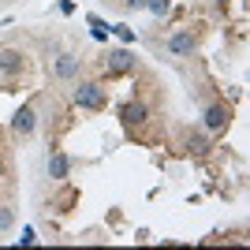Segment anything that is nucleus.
<instances>
[{
  "instance_id": "nucleus-1",
  "label": "nucleus",
  "mask_w": 250,
  "mask_h": 250,
  "mask_svg": "<svg viewBox=\"0 0 250 250\" xmlns=\"http://www.w3.org/2000/svg\"><path fill=\"white\" fill-rule=\"evenodd\" d=\"M71 101L79 104V108H86V112H104V108H108V94H104L101 83H75Z\"/></svg>"
},
{
  "instance_id": "nucleus-2",
  "label": "nucleus",
  "mask_w": 250,
  "mask_h": 250,
  "mask_svg": "<svg viewBox=\"0 0 250 250\" xmlns=\"http://www.w3.org/2000/svg\"><path fill=\"white\" fill-rule=\"evenodd\" d=\"M202 127H206L209 135L228 131V127H231V104L228 101H213V97H209V101L202 104Z\"/></svg>"
},
{
  "instance_id": "nucleus-3",
  "label": "nucleus",
  "mask_w": 250,
  "mask_h": 250,
  "mask_svg": "<svg viewBox=\"0 0 250 250\" xmlns=\"http://www.w3.org/2000/svg\"><path fill=\"white\" fill-rule=\"evenodd\" d=\"M165 52L168 56H183V60L194 56V52H198V34L194 30H172L165 38Z\"/></svg>"
},
{
  "instance_id": "nucleus-4",
  "label": "nucleus",
  "mask_w": 250,
  "mask_h": 250,
  "mask_svg": "<svg viewBox=\"0 0 250 250\" xmlns=\"http://www.w3.org/2000/svg\"><path fill=\"white\" fill-rule=\"evenodd\" d=\"M34 131H38V108L34 104H22L19 112L11 116V138H34Z\"/></svg>"
},
{
  "instance_id": "nucleus-5",
  "label": "nucleus",
  "mask_w": 250,
  "mask_h": 250,
  "mask_svg": "<svg viewBox=\"0 0 250 250\" xmlns=\"http://www.w3.org/2000/svg\"><path fill=\"white\" fill-rule=\"evenodd\" d=\"M135 63H138V56L131 49H112L104 56V71L108 75H127V71H135Z\"/></svg>"
},
{
  "instance_id": "nucleus-6",
  "label": "nucleus",
  "mask_w": 250,
  "mask_h": 250,
  "mask_svg": "<svg viewBox=\"0 0 250 250\" xmlns=\"http://www.w3.org/2000/svg\"><path fill=\"white\" fill-rule=\"evenodd\" d=\"M83 60L71 56V52H60V56H52V79H60V83H71L75 75H79Z\"/></svg>"
},
{
  "instance_id": "nucleus-7",
  "label": "nucleus",
  "mask_w": 250,
  "mask_h": 250,
  "mask_svg": "<svg viewBox=\"0 0 250 250\" xmlns=\"http://www.w3.org/2000/svg\"><path fill=\"white\" fill-rule=\"evenodd\" d=\"M26 71V56L19 49H0V75L4 79H15V75Z\"/></svg>"
},
{
  "instance_id": "nucleus-8",
  "label": "nucleus",
  "mask_w": 250,
  "mask_h": 250,
  "mask_svg": "<svg viewBox=\"0 0 250 250\" xmlns=\"http://www.w3.org/2000/svg\"><path fill=\"white\" fill-rule=\"evenodd\" d=\"M183 149H187L190 157H209L213 153V135H202V131H187V135H183Z\"/></svg>"
},
{
  "instance_id": "nucleus-9",
  "label": "nucleus",
  "mask_w": 250,
  "mask_h": 250,
  "mask_svg": "<svg viewBox=\"0 0 250 250\" xmlns=\"http://www.w3.org/2000/svg\"><path fill=\"white\" fill-rule=\"evenodd\" d=\"M146 116H149V104L146 101H124V104H120V124H124V127L146 124Z\"/></svg>"
},
{
  "instance_id": "nucleus-10",
  "label": "nucleus",
  "mask_w": 250,
  "mask_h": 250,
  "mask_svg": "<svg viewBox=\"0 0 250 250\" xmlns=\"http://www.w3.org/2000/svg\"><path fill=\"white\" fill-rule=\"evenodd\" d=\"M67 176H71V157L63 153V149H52V153H49V179L63 183Z\"/></svg>"
},
{
  "instance_id": "nucleus-11",
  "label": "nucleus",
  "mask_w": 250,
  "mask_h": 250,
  "mask_svg": "<svg viewBox=\"0 0 250 250\" xmlns=\"http://www.w3.org/2000/svg\"><path fill=\"white\" fill-rule=\"evenodd\" d=\"M11 228H15V209L0 206V231H11Z\"/></svg>"
},
{
  "instance_id": "nucleus-12",
  "label": "nucleus",
  "mask_w": 250,
  "mask_h": 250,
  "mask_svg": "<svg viewBox=\"0 0 250 250\" xmlns=\"http://www.w3.org/2000/svg\"><path fill=\"white\" fill-rule=\"evenodd\" d=\"M146 8L153 11V15H168V11H172V0H146Z\"/></svg>"
},
{
  "instance_id": "nucleus-13",
  "label": "nucleus",
  "mask_w": 250,
  "mask_h": 250,
  "mask_svg": "<svg viewBox=\"0 0 250 250\" xmlns=\"http://www.w3.org/2000/svg\"><path fill=\"white\" fill-rule=\"evenodd\" d=\"M124 8L127 11H138V8H146V0H124Z\"/></svg>"
},
{
  "instance_id": "nucleus-14",
  "label": "nucleus",
  "mask_w": 250,
  "mask_h": 250,
  "mask_svg": "<svg viewBox=\"0 0 250 250\" xmlns=\"http://www.w3.org/2000/svg\"><path fill=\"white\" fill-rule=\"evenodd\" d=\"M112 30H116V34H120V38H124V42H135V34L127 30V26H112Z\"/></svg>"
},
{
  "instance_id": "nucleus-15",
  "label": "nucleus",
  "mask_w": 250,
  "mask_h": 250,
  "mask_svg": "<svg viewBox=\"0 0 250 250\" xmlns=\"http://www.w3.org/2000/svg\"><path fill=\"white\" fill-rule=\"evenodd\" d=\"M0 142H4V135H0Z\"/></svg>"
}]
</instances>
